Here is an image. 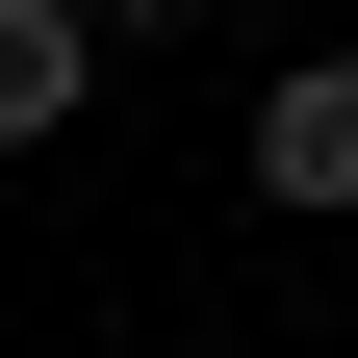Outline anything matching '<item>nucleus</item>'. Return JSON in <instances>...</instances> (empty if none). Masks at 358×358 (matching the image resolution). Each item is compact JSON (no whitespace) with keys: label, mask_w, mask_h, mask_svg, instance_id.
Masks as SVG:
<instances>
[{"label":"nucleus","mask_w":358,"mask_h":358,"mask_svg":"<svg viewBox=\"0 0 358 358\" xmlns=\"http://www.w3.org/2000/svg\"><path fill=\"white\" fill-rule=\"evenodd\" d=\"M256 179H282V205H358V77H333V52L256 77Z\"/></svg>","instance_id":"f257e3e1"},{"label":"nucleus","mask_w":358,"mask_h":358,"mask_svg":"<svg viewBox=\"0 0 358 358\" xmlns=\"http://www.w3.org/2000/svg\"><path fill=\"white\" fill-rule=\"evenodd\" d=\"M77 77H103V26H77V0H0V154H52Z\"/></svg>","instance_id":"f03ea898"},{"label":"nucleus","mask_w":358,"mask_h":358,"mask_svg":"<svg viewBox=\"0 0 358 358\" xmlns=\"http://www.w3.org/2000/svg\"><path fill=\"white\" fill-rule=\"evenodd\" d=\"M77 26H205V0H77Z\"/></svg>","instance_id":"7ed1b4c3"}]
</instances>
